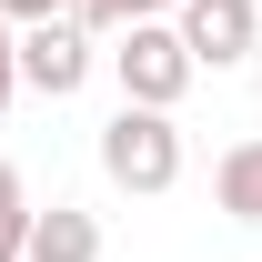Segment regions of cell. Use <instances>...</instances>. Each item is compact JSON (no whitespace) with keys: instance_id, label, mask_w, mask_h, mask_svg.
<instances>
[{"instance_id":"277c9868","label":"cell","mask_w":262,"mask_h":262,"mask_svg":"<svg viewBox=\"0 0 262 262\" xmlns=\"http://www.w3.org/2000/svg\"><path fill=\"white\" fill-rule=\"evenodd\" d=\"M10 61H20V91H40V101H71L81 81H91V31L81 20H31V31L10 40Z\"/></svg>"},{"instance_id":"6da1fadb","label":"cell","mask_w":262,"mask_h":262,"mask_svg":"<svg viewBox=\"0 0 262 262\" xmlns=\"http://www.w3.org/2000/svg\"><path fill=\"white\" fill-rule=\"evenodd\" d=\"M101 182H111V192H171V182H182V131H171V111H111V121H101Z\"/></svg>"},{"instance_id":"9c48e42d","label":"cell","mask_w":262,"mask_h":262,"mask_svg":"<svg viewBox=\"0 0 262 262\" xmlns=\"http://www.w3.org/2000/svg\"><path fill=\"white\" fill-rule=\"evenodd\" d=\"M10 40H20V31H10V20H0V111H10V101H20V61H10Z\"/></svg>"},{"instance_id":"3957f363","label":"cell","mask_w":262,"mask_h":262,"mask_svg":"<svg viewBox=\"0 0 262 262\" xmlns=\"http://www.w3.org/2000/svg\"><path fill=\"white\" fill-rule=\"evenodd\" d=\"M171 40L192 51V71H242L262 40V10L252 0H182L171 10Z\"/></svg>"},{"instance_id":"5b68a950","label":"cell","mask_w":262,"mask_h":262,"mask_svg":"<svg viewBox=\"0 0 262 262\" xmlns=\"http://www.w3.org/2000/svg\"><path fill=\"white\" fill-rule=\"evenodd\" d=\"M20 262H101V222L81 212V202H51V212H31Z\"/></svg>"},{"instance_id":"ba28073f","label":"cell","mask_w":262,"mask_h":262,"mask_svg":"<svg viewBox=\"0 0 262 262\" xmlns=\"http://www.w3.org/2000/svg\"><path fill=\"white\" fill-rule=\"evenodd\" d=\"M71 0H0V20H10V31H31V20H61Z\"/></svg>"},{"instance_id":"52a82bcc","label":"cell","mask_w":262,"mask_h":262,"mask_svg":"<svg viewBox=\"0 0 262 262\" xmlns=\"http://www.w3.org/2000/svg\"><path fill=\"white\" fill-rule=\"evenodd\" d=\"M182 0H71L61 20H81V31H141V20H171Z\"/></svg>"},{"instance_id":"8992f818","label":"cell","mask_w":262,"mask_h":262,"mask_svg":"<svg viewBox=\"0 0 262 262\" xmlns=\"http://www.w3.org/2000/svg\"><path fill=\"white\" fill-rule=\"evenodd\" d=\"M212 202H222L232 222H262V131H252V141H232L222 162H212Z\"/></svg>"},{"instance_id":"7a4b0ae2","label":"cell","mask_w":262,"mask_h":262,"mask_svg":"<svg viewBox=\"0 0 262 262\" xmlns=\"http://www.w3.org/2000/svg\"><path fill=\"white\" fill-rule=\"evenodd\" d=\"M111 71H121V101H131V111H171V101L202 81V71H192V51L171 40V20H141V31H121Z\"/></svg>"}]
</instances>
